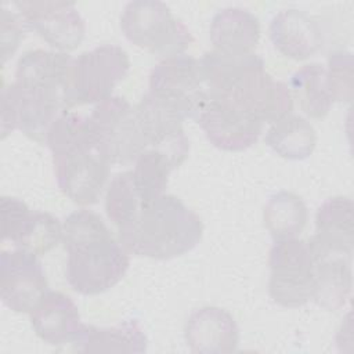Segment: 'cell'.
<instances>
[{
    "mask_svg": "<svg viewBox=\"0 0 354 354\" xmlns=\"http://www.w3.org/2000/svg\"><path fill=\"white\" fill-rule=\"evenodd\" d=\"M260 40V24L254 14L241 7H227L216 12L210 24L213 50L227 55L254 53Z\"/></svg>",
    "mask_w": 354,
    "mask_h": 354,
    "instance_id": "ac0fdd59",
    "label": "cell"
},
{
    "mask_svg": "<svg viewBox=\"0 0 354 354\" xmlns=\"http://www.w3.org/2000/svg\"><path fill=\"white\" fill-rule=\"evenodd\" d=\"M59 241H62L59 220L46 212H32L12 245L43 256L53 250Z\"/></svg>",
    "mask_w": 354,
    "mask_h": 354,
    "instance_id": "d4e9b609",
    "label": "cell"
},
{
    "mask_svg": "<svg viewBox=\"0 0 354 354\" xmlns=\"http://www.w3.org/2000/svg\"><path fill=\"white\" fill-rule=\"evenodd\" d=\"M130 71V58L124 48L116 44H101L72 59L66 105L98 104L112 97L113 88L124 80Z\"/></svg>",
    "mask_w": 354,
    "mask_h": 354,
    "instance_id": "8992f818",
    "label": "cell"
},
{
    "mask_svg": "<svg viewBox=\"0 0 354 354\" xmlns=\"http://www.w3.org/2000/svg\"><path fill=\"white\" fill-rule=\"evenodd\" d=\"M62 243L68 253L66 279L80 295L109 290L129 270V252L91 210L80 209L65 217Z\"/></svg>",
    "mask_w": 354,
    "mask_h": 354,
    "instance_id": "7a4b0ae2",
    "label": "cell"
},
{
    "mask_svg": "<svg viewBox=\"0 0 354 354\" xmlns=\"http://www.w3.org/2000/svg\"><path fill=\"white\" fill-rule=\"evenodd\" d=\"M91 133L111 165H129L147 149L136 106L113 95L93 108L87 116Z\"/></svg>",
    "mask_w": 354,
    "mask_h": 354,
    "instance_id": "ba28073f",
    "label": "cell"
},
{
    "mask_svg": "<svg viewBox=\"0 0 354 354\" xmlns=\"http://www.w3.org/2000/svg\"><path fill=\"white\" fill-rule=\"evenodd\" d=\"M176 166L171 159L153 148L144 149L134 160L133 181L140 202H149L165 194L169 174Z\"/></svg>",
    "mask_w": 354,
    "mask_h": 354,
    "instance_id": "cb8c5ba5",
    "label": "cell"
},
{
    "mask_svg": "<svg viewBox=\"0 0 354 354\" xmlns=\"http://www.w3.org/2000/svg\"><path fill=\"white\" fill-rule=\"evenodd\" d=\"M289 88L292 98L308 118L322 119L329 113L333 98L328 88L324 65L313 62L297 69L290 77Z\"/></svg>",
    "mask_w": 354,
    "mask_h": 354,
    "instance_id": "7402d4cb",
    "label": "cell"
},
{
    "mask_svg": "<svg viewBox=\"0 0 354 354\" xmlns=\"http://www.w3.org/2000/svg\"><path fill=\"white\" fill-rule=\"evenodd\" d=\"M75 350L144 353L148 346L147 335L137 319H126L111 328H98L83 324L72 343Z\"/></svg>",
    "mask_w": 354,
    "mask_h": 354,
    "instance_id": "ffe728a7",
    "label": "cell"
},
{
    "mask_svg": "<svg viewBox=\"0 0 354 354\" xmlns=\"http://www.w3.org/2000/svg\"><path fill=\"white\" fill-rule=\"evenodd\" d=\"M268 295L274 303L297 308L313 299L314 257L307 241L277 239L268 254Z\"/></svg>",
    "mask_w": 354,
    "mask_h": 354,
    "instance_id": "9c48e42d",
    "label": "cell"
},
{
    "mask_svg": "<svg viewBox=\"0 0 354 354\" xmlns=\"http://www.w3.org/2000/svg\"><path fill=\"white\" fill-rule=\"evenodd\" d=\"M122 246L131 254L169 260L192 250L202 239L199 216L174 195L140 202L131 218L118 228Z\"/></svg>",
    "mask_w": 354,
    "mask_h": 354,
    "instance_id": "277c9868",
    "label": "cell"
},
{
    "mask_svg": "<svg viewBox=\"0 0 354 354\" xmlns=\"http://www.w3.org/2000/svg\"><path fill=\"white\" fill-rule=\"evenodd\" d=\"M30 209L22 201L12 196L0 198V214H1V236L3 241L15 239L22 224L30 214Z\"/></svg>",
    "mask_w": 354,
    "mask_h": 354,
    "instance_id": "f1b7e54d",
    "label": "cell"
},
{
    "mask_svg": "<svg viewBox=\"0 0 354 354\" xmlns=\"http://www.w3.org/2000/svg\"><path fill=\"white\" fill-rule=\"evenodd\" d=\"M15 7L28 29L61 53L76 50L84 39L86 24L75 3L33 0L17 1Z\"/></svg>",
    "mask_w": 354,
    "mask_h": 354,
    "instance_id": "8fae6325",
    "label": "cell"
},
{
    "mask_svg": "<svg viewBox=\"0 0 354 354\" xmlns=\"http://www.w3.org/2000/svg\"><path fill=\"white\" fill-rule=\"evenodd\" d=\"M26 24L19 14L7 8H1L0 17V44H1V62L3 65L14 55L21 40L25 36Z\"/></svg>",
    "mask_w": 354,
    "mask_h": 354,
    "instance_id": "83f0119b",
    "label": "cell"
},
{
    "mask_svg": "<svg viewBox=\"0 0 354 354\" xmlns=\"http://www.w3.org/2000/svg\"><path fill=\"white\" fill-rule=\"evenodd\" d=\"M212 145L223 151H243L254 145L263 123L220 97H209L196 118Z\"/></svg>",
    "mask_w": 354,
    "mask_h": 354,
    "instance_id": "7c38bea8",
    "label": "cell"
},
{
    "mask_svg": "<svg viewBox=\"0 0 354 354\" xmlns=\"http://www.w3.org/2000/svg\"><path fill=\"white\" fill-rule=\"evenodd\" d=\"M120 29L138 48L165 58L183 55L192 43L187 25L158 0L127 3L120 15Z\"/></svg>",
    "mask_w": 354,
    "mask_h": 354,
    "instance_id": "5b68a950",
    "label": "cell"
},
{
    "mask_svg": "<svg viewBox=\"0 0 354 354\" xmlns=\"http://www.w3.org/2000/svg\"><path fill=\"white\" fill-rule=\"evenodd\" d=\"M313 257L314 288L311 300L329 311L340 310L351 293V256L313 253Z\"/></svg>",
    "mask_w": 354,
    "mask_h": 354,
    "instance_id": "d6986e66",
    "label": "cell"
},
{
    "mask_svg": "<svg viewBox=\"0 0 354 354\" xmlns=\"http://www.w3.org/2000/svg\"><path fill=\"white\" fill-rule=\"evenodd\" d=\"M199 61L209 97L224 98L263 124L292 112L290 88L266 72L257 54L227 55L212 50Z\"/></svg>",
    "mask_w": 354,
    "mask_h": 354,
    "instance_id": "6da1fadb",
    "label": "cell"
},
{
    "mask_svg": "<svg viewBox=\"0 0 354 354\" xmlns=\"http://www.w3.org/2000/svg\"><path fill=\"white\" fill-rule=\"evenodd\" d=\"M264 141L281 158L303 160L313 153L317 133L307 119L289 113L271 124Z\"/></svg>",
    "mask_w": 354,
    "mask_h": 354,
    "instance_id": "44dd1931",
    "label": "cell"
},
{
    "mask_svg": "<svg viewBox=\"0 0 354 354\" xmlns=\"http://www.w3.org/2000/svg\"><path fill=\"white\" fill-rule=\"evenodd\" d=\"M147 148L166 153L176 167L188 156L189 142L183 129V119L156 102L148 93L136 105Z\"/></svg>",
    "mask_w": 354,
    "mask_h": 354,
    "instance_id": "4fadbf2b",
    "label": "cell"
},
{
    "mask_svg": "<svg viewBox=\"0 0 354 354\" xmlns=\"http://www.w3.org/2000/svg\"><path fill=\"white\" fill-rule=\"evenodd\" d=\"M140 205L131 170L116 174L108 185L105 195V212L116 228L126 224Z\"/></svg>",
    "mask_w": 354,
    "mask_h": 354,
    "instance_id": "484cf974",
    "label": "cell"
},
{
    "mask_svg": "<svg viewBox=\"0 0 354 354\" xmlns=\"http://www.w3.org/2000/svg\"><path fill=\"white\" fill-rule=\"evenodd\" d=\"M353 54L350 51L337 50L330 53L328 58L326 82L333 101L351 102L353 100Z\"/></svg>",
    "mask_w": 354,
    "mask_h": 354,
    "instance_id": "4316f807",
    "label": "cell"
},
{
    "mask_svg": "<svg viewBox=\"0 0 354 354\" xmlns=\"http://www.w3.org/2000/svg\"><path fill=\"white\" fill-rule=\"evenodd\" d=\"M308 221L304 201L290 191H279L268 198L263 207V223L277 239L296 238Z\"/></svg>",
    "mask_w": 354,
    "mask_h": 354,
    "instance_id": "603a6c76",
    "label": "cell"
},
{
    "mask_svg": "<svg viewBox=\"0 0 354 354\" xmlns=\"http://www.w3.org/2000/svg\"><path fill=\"white\" fill-rule=\"evenodd\" d=\"M184 337L192 353H232L239 344V328L227 310L206 306L195 310L188 317Z\"/></svg>",
    "mask_w": 354,
    "mask_h": 354,
    "instance_id": "5bb4252c",
    "label": "cell"
},
{
    "mask_svg": "<svg viewBox=\"0 0 354 354\" xmlns=\"http://www.w3.org/2000/svg\"><path fill=\"white\" fill-rule=\"evenodd\" d=\"M270 39L282 55L296 61L313 57L324 43L318 22L307 12L296 8L281 10L272 17Z\"/></svg>",
    "mask_w": 354,
    "mask_h": 354,
    "instance_id": "2e32d148",
    "label": "cell"
},
{
    "mask_svg": "<svg viewBox=\"0 0 354 354\" xmlns=\"http://www.w3.org/2000/svg\"><path fill=\"white\" fill-rule=\"evenodd\" d=\"M46 144L59 189L77 205L97 203L111 163L101 152L87 118L65 111L51 124Z\"/></svg>",
    "mask_w": 354,
    "mask_h": 354,
    "instance_id": "3957f363",
    "label": "cell"
},
{
    "mask_svg": "<svg viewBox=\"0 0 354 354\" xmlns=\"http://www.w3.org/2000/svg\"><path fill=\"white\" fill-rule=\"evenodd\" d=\"M48 290L37 256L26 249L3 250L0 257V299L15 313H30Z\"/></svg>",
    "mask_w": 354,
    "mask_h": 354,
    "instance_id": "30bf717a",
    "label": "cell"
},
{
    "mask_svg": "<svg viewBox=\"0 0 354 354\" xmlns=\"http://www.w3.org/2000/svg\"><path fill=\"white\" fill-rule=\"evenodd\" d=\"M315 254L332 253L353 256L354 205L350 198L326 199L315 214V234L307 241Z\"/></svg>",
    "mask_w": 354,
    "mask_h": 354,
    "instance_id": "9a60e30c",
    "label": "cell"
},
{
    "mask_svg": "<svg viewBox=\"0 0 354 354\" xmlns=\"http://www.w3.org/2000/svg\"><path fill=\"white\" fill-rule=\"evenodd\" d=\"M148 94L183 120L196 119L209 100L201 61L184 54L163 58L149 73Z\"/></svg>",
    "mask_w": 354,
    "mask_h": 354,
    "instance_id": "52a82bcc",
    "label": "cell"
},
{
    "mask_svg": "<svg viewBox=\"0 0 354 354\" xmlns=\"http://www.w3.org/2000/svg\"><path fill=\"white\" fill-rule=\"evenodd\" d=\"M30 322L35 333L51 346L73 343L83 325L75 301L54 290H47L30 311Z\"/></svg>",
    "mask_w": 354,
    "mask_h": 354,
    "instance_id": "e0dca14e",
    "label": "cell"
}]
</instances>
